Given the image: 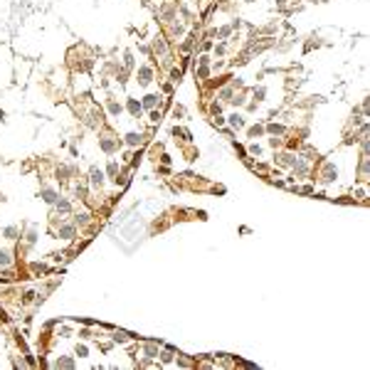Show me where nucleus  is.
Instances as JSON below:
<instances>
[{"mask_svg": "<svg viewBox=\"0 0 370 370\" xmlns=\"http://www.w3.org/2000/svg\"><path fill=\"white\" fill-rule=\"evenodd\" d=\"M148 77H151V69H141V84H148Z\"/></svg>", "mask_w": 370, "mask_h": 370, "instance_id": "nucleus-1", "label": "nucleus"}, {"mask_svg": "<svg viewBox=\"0 0 370 370\" xmlns=\"http://www.w3.org/2000/svg\"><path fill=\"white\" fill-rule=\"evenodd\" d=\"M91 183H94V185H101V170H94V173H91Z\"/></svg>", "mask_w": 370, "mask_h": 370, "instance_id": "nucleus-2", "label": "nucleus"}, {"mask_svg": "<svg viewBox=\"0 0 370 370\" xmlns=\"http://www.w3.org/2000/svg\"><path fill=\"white\" fill-rule=\"evenodd\" d=\"M0 264H2V267H5V264H10V254H7L5 249L0 252Z\"/></svg>", "mask_w": 370, "mask_h": 370, "instance_id": "nucleus-3", "label": "nucleus"}, {"mask_svg": "<svg viewBox=\"0 0 370 370\" xmlns=\"http://www.w3.org/2000/svg\"><path fill=\"white\" fill-rule=\"evenodd\" d=\"M42 195H44V202H54V200H57V198H54V193H52V190H44V193H42Z\"/></svg>", "mask_w": 370, "mask_h": 370, "instance_id": "nucleus-4", "label": "nucleus"}, {"mask_svg": "<svg viewBox=\"0 0 370 370\" xmlns=\"http://www.w3.org/2000/svg\"><path fill=\"white\" fill-rule=\"evenodd\" d=\"M59 235H62V237H72V235H74V227H62Z\"/></svg>", "mask_w": 370, "mask_h": 370, "instance_id": "nucleus-5", "label": "nucleus"}, {"mask_svg": "<svg viewBox=\"0 0 370 370\" xmlns=\"http://www.w3.org/2000/svg\"><path fill=\"white\" fill-rule=\"evenodd\" d=\"M230 119H232V121H230V124H232V126H242V119H239V116H237V114H235V116H230Z\"/></svg>", "mask_w": 370, "mask_h": 370, "instance_id": "nucleus-6", "label": "nucleus"}, {"mask_svg": "<svg viewBox=\"0 0 370 370\" xmlns=\"http://www.w3.org/2000/svg\"><path fill=\"white\" fill-rule=\"evenodd\" d=\"M143 104H146V106H153V104H156V96H146V101H143Z\"/></svg>", "mask_w": 370, "mask_h": 370, "instance_id": "nucleus-7", "label": "nucleus"}, {"mask_svg": "<svg viewBox=\"0 0 370 370\" xmlns=\"http://www.w3.org/2000/svg\"><path fill=\"white\" fill-rule=\"evenodd\" d=\"M129 106H131V111H133V114H138V109H141V106H138V104H136V101H131V104H129Z\"/></svg>", "mask_w": 370, "mask_h": 370, "instance_id": "nucleus-8", "label": "nucleus"}]
</instances>
